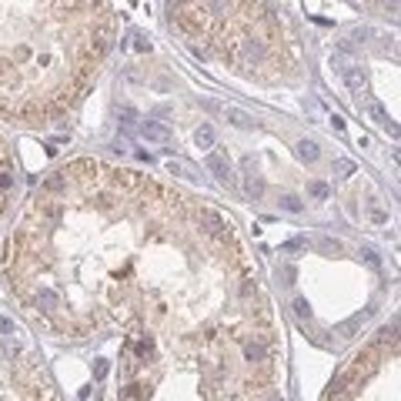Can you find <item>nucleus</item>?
<instances>
[{"label": "nucleus", "mask_w": 401, "mask_h": 401, "mask_svg": "<svg viewBox=\"0 0 401 401\" xmlns=\"http://www.w3.org/2000/svg\"><path fill=\"white\" fill-rule=\"evenodd\" d=\"M141 137L150 144H167L171 141V131L167 127H161V124H154V120H144L141 124Z\"/></svg>", "instance_id": "1"}, {"label": "nucleus", "mask_w": 401, "mask_h": 401, "mask_svg": "<svg viewBox=\"0 0 401 401\" xmlns=\"http://www.w3.org/2000/svg\"><path fill=\"white\" fill-rule=\"evenodd\" d=\"M207 167H211V171H217V177H221V181H231V177H228V167H224V161H221V157H207Z\"/></svg>", "instance_id": "2"}, {"label": "nucleus", "mask_w": 401, "mask_h": 401, "mask_svg": "<svg viewBox=\"0 0 401 401\" xmlns=\"http://www.w3.org/2000/svg\"><path fill=\"white\" fill-rule=\"evenodd\" d=\"M198 144L200 147H211V144H214V131H211V127H200L198 131Z\"/></svg>", "instance_id": "3"}]
</instances>
